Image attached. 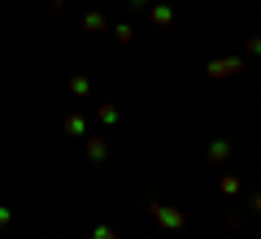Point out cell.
<instances>
[{
  "label": "cell",
  "instance_id": "6da1fadb",
  "mask_svg": "<svg viewBox=\"0 0 261 239\" xmlns=\"http://www.w3.org/2000/svg\"><path fill=\"white\" fill-rule=\"evenodd\" d=\"M240 70H244L240 57H218V61L205 65V78H231V74H240Z\"/></svg>",
  "mask_w": 261,
  "mask_h": 239
},
{
  "label": "cell",
  "instance_id": "7a4b0ae2",
  "mask_svg": "<svg viewBox=\"0 0 261 239\" xmlns=\"http://www.w3.org/2000/svg\"><path fill=\"white\" fill-rule=\"evenodd\" d=\"M152 218H157L166 230H183V226H187L183 213H178V209H166V204H152Z\"/></svg>",
  "mask_w": 261,
  "mask_h": 239
},
{
  "label": "cell",
  "instance_id": "3957f363",
  "mask_svg": "<svg viewBox=\"0 0 261 239\" xmlns=\"http://www.w3.org/2000/svg\"><path fill=\"white\" fill-rule=\"evenodd\" d=\"M170 22H174V9L170 5H157L152 9V26H170Z\"/></svg>",
  "mask_w": 261,
  "mask_h": 239
},
{
  "label": "cell",
  "instance_id": "277c9868",
  "mask_svg": "<svg viewBox=\"0 0 261 239\" xmlns=\"http://www.w3.org/2000/svg\"><path fill=\"white\" fill-rule=\"evenodd\" d=\"M87 156H92V161H105V156H109V144H105V139H87Z\"/></svg>",
  "mask_w": 261,
  "mask_h": 239
},
{
  "label": "cell",
  "instance_id": "5b68a950",
  "mask_svg": "<svg viewBox=\"0 0 261 239\" xmlns=\"http://www.w3.org/2000/svg\"><path fill=\"white\" fill-rule=\"evenodd\" d=\"M226 156H231V144H226V139L209 144V161H226Z\"/></svg>",
  "mask_w": 261,
  "mask_h": 239
},
{
  "label": "cell",
  "instance_id": "8992f818",
  "mask_svg": "<svg viewBox=\"0 0 261 239\" xmlns=\"http://www.w3.org/2000/svg\"><path fill=\"white\" fill-rule=\"evenodd\" d=\"M83 31H96V35H100V31H105V18H100V13H83Z\"/></svg>",
  "mask_w": 261,
  "mask_h": 239
},
{
  "label": "cell",
  "instance_id": "52a82bcc",
  "mask_svg": "<svg viewBox=\"0 0 261 239\" xmlns=\"http://www.w3.org/2000/svg\"><path fill=\"white\" fill-rule=\"evenodd\" d=\"M65 130H70V135H83V118H79V113H70V118H65Z\"/></svg>",
  "mask_w": 261,
  "mask_h": 239
},
{
  "label": "cell",
  "instance_id": "ba28073f",
  "mask_svg": "<svg viewBox=\"0 0 261 239\" xmlns=\"http://www.w3.org/2000/svg\"><path fill=\"white\" fill-rule=\"evenodd\" d=\"M235 192H240V174H226L222 178V196H235Z\"/></svg>",
  "mask_w": 261,
  "mask_h": 239
},
{
  "label": "cell",
  "instance_id": "9c48e42d",
  "mask_svg": "<svg viewBox=\"0 0 261 239\" xmlns=\"http://www.w3.org/2000/svg\"><path fill=\"white\" fill-rule=\"evenodd\" d=\"M130 35H135L130 26H113V39H118V44H130Z\"/></svg>",
  "mask_w": 261,
  "mask_h": 239
},
{
  "label": "cell",
  "instance_id": "30bf717a",
  "mask_svg": "<svg viewBox=\"0 0 261 239\" xmlns=\"http://www.w3.org/2000/svg\"><path fill=\"white\" fill-rule=\"evenodd\" d=\"M70 92H74V96H87V78H70Z\"/></svg>",
  "mask_w": 261,
  "mask_h": 239
},
{
  "label": "cell",
  "instance_id": "8fae6325",
  "mask_svg": "<svg viewBox=\"0 0 261 239\" xmlns=\"http://www.w3.org/2000/svg\"><path fill=\"white\" fill-rule=\"evenodd\" d=\"M92 239H118V235H113L109 226H96V230H92Z\"/></svg>",
  "mask_w": 261,
  "mask_h": 239
},
{
  "label": "cell",
  "instance_id": "7c38bea8",
  "mask_svg": "<svg viewBox=\"0 0 261 239\" xmlns=\"http://www.w3.org/2000/svg\"><path fill=\"white\" fill-rule=\"evenodd\" d=\"M0 226H9V209H0Z\"/></svg>",
  "mask_w": 261,
  "mask_h": 239
},
{
  "label": "cell",
  "instance_id": "4fadbf2b",
  "mask_svg": "<svg viewBox=\"0 0 261 239\" xmlns=\"http://www.w3.org/2000/svg\"><path fill=\"white\" fill-rule=\"evenodd\" d=\"M252 209H257V213H261V192H257V196H252Z\"/></svg>",
  "mask_w": 261,
  "mask_h": 239
},
{
  "label": "cell",
  "instance_id": "5bb4252c",
  "mask_svg": "<svg viewBox=\"0 0 261 239\" xmlns=\"http://www.w3.org/2000/svg\"><path fill=\"white\" fill-rule=\"evenodd\" d=\"M57 5H61V0H57Z\"/></svg>",
  "mask_w": 261,
  "mask_h": 239
}]
</instances>
